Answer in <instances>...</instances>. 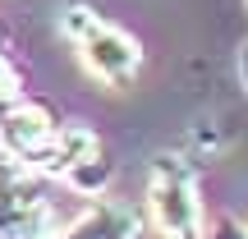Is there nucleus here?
<instances>
[{
	"mask_svg": "<svg viewBox=\"0 0 248 239\" xmlns=\"http://www.w3.org/2000/svg\"><path fill=\"white\" fill-rule=\"evenodd\" d=\"M51 230L55 216L37 189V175L9 161V170H0V239H46Z\"/></svg>",
	"mask_w": 248,
	"mask_h": 239,
	"instance_id": "nucleus-2",
	"label": "nucleus"
},
{
	"mask_svg": "<svg viewBox=\"0 0 248 239\" xmlns=\"http://www.w3.org/2000/svg\"><path fill=\"white\" fill-rule=\"evenodd\" d=\"M23 97V79H18L14 60H9V37L5 28H0V106H9V101Z\"/></svg>",
	"mask_w": 248,
	"mask_h": 239,
	"instance_id": "nucleus-9",
	"label": "nucleus"
},
{
	"mask_svg": "<svg viewBox=\"0 0 248 239\" xmlns=\"http://www.w3.org/2000/svg\"><path fill=\"white\" fill-rule=\"evenodd\" d=\"M147 216L161 239H202L198 170L184 152H161L147 170Z\"/></svg>",
	"mask_w": 248,
	"mask_h": 239,
	"instance_id": "nucleus-1",
	"label": "nucleus"
},
{
	"mask_svg": "<svg viewBox=\"0 0 248 239\" xmlns=\"http://www.w3.org/2000/svg\"><path fill=\"white\" fill-rule=\"evenodd\" d=\"M97 23H101V14L92 5H83V0H69V5L60 9V37L64 42H83Z\"/></svg>",
	"mask_w": 248,
	"mask_h": 239,
	"instance_id": "nucleus-8",
	"label": "nucleus"
},
{
	"mask_svg": "<svg viewBox=\"0 0 248 239\" xmlns=\"http://www.w3.org/2000/svg\"><path fill=\"white\" fill-rule=\"evenodd\" d=\"M51 138H55V120L46 106H37L28 97L0 106V157L5 161H18V166L32 170Z\"/></svg>",
	"mask_w": 248,
	"mask_h": 239,
	"instance_id": "nucleus-4",
	"label": "nucleus"
},
{
	"mask_svg": "<svg viewBox=\"0 0 248 239\" xmlns=\"http://www.w3.org/2000/svg\"><path fill=\"white\" fill-rule=\"evenodd\" d=\"M110 175H115V166H110V161H106V152L97 147L92 157H83L78 166H74L69 175L60 179V184H69L78 198H101V193L110 189Z\"/></svg>",
	"mask_w": 248,
	"mask_h": 239,
	"instance_id": "nucleus-7",
	"label": "nucleus"
},
{
	"mask_svg": "<svg viewBox=\"0 0 248 239\" xmlns=\"http://www.w3.org/2000/svg\"><path fill=\"white\" fill-rule=\"evenodd\" d=\"M239 83H244V92H248V42H244V51H239Z\"/></svg>",
	"mask_w": 248,
	"mask_h": 239,
	"instance_id": "nucleus-11",
	"label": "nucleus"
},
{
	"mask_svg": "<svg viewBox=\"0 0 248 239\" xmlns=\"http://www.w3.org/2000/svg\"><path fill=\"white\" fill-rule=\"evenodd\" d=\"M46 239H142V212L124 198H106L88 207L83 216H74L69 225L51 230Z\"/></svg>",
	"mask_w": 248,
	"mask_h": 239,
	"instance_id": "nucleus-5",
	"label": "nucleus"
},
{
	"mask_svg": "<svg viewBox=\"0 0 248 239\" xmlns=\"http://www.w3.org/2000/svg\"><path fill=\"white\" fill-rule=\"evenodd\" d=\"M202 239H248V225L234 216H216L212 225H202Z\"/></svg>",
	"mask_w": 248,
	"mask_h": 239,
	"instance_id": "nucleus-10",
	"label": "nucleus"
},
{
	"mask_svg": "<svg viewBox=\"0 0 248 239\" xmlns=\"http://www.w3.org/2000/svg\"><path fill=\"white\" fill-rule=\"evenodd\" d=\"M101 143H97V133L88 129L83 120H69V124H55V138L46 143V152L37 157V166H32V175L37 179H64L74 166H78L83 157H92Z\"/></svg>",
	"mask_w": 248,
	"mask_h": 239,
	"instance_id": "nucleus-6",
	"label": "nucleus"
},
{
	"mask_svg": "<svg viewBox=\"0 0 248 239\" xmlns=\"http://www.w3.org/2000/svg\"><path fill=\"white\" fill-rule=\"evenodd\" d=\"M74 51H78V64L97 83H106V88H129V83L142 74V46H138V37L124 32V28H115V23H106V18H101L83 42H74Z\"/></svg>",
	"mask_w": 248,
	"mask_h": 239,
	"instance_id": "nucleus-3",
	"label": "nucleus"
}]
</instances>
